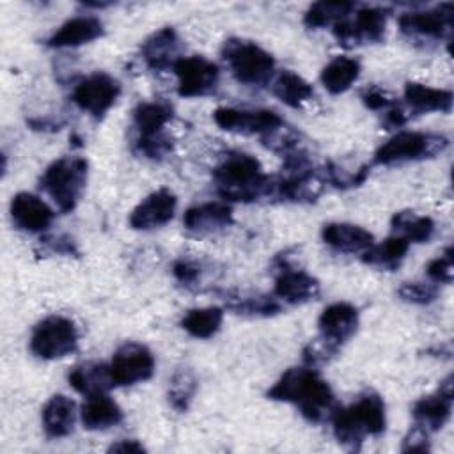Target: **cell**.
Segmentation results:
<instances>
[{
	"label": "cell",
	"mask_w": 454,
	"mask_h": 454,
	"mask_svg": "<svg viewBox=\"0 0 454 454\" xmlns=\"http://www.w3.org/2000/svg\"><path fill=\"white\" fill-rule=\"evenodd\" d=\"M268 399L294 404L309 422L330 420L335 395L326 380L312 367H291L266 392Z\"/></svg>",
	"instance_id": "1"
},
{
	"label": "cell",
	"mask_w": 454,
	"mask_h": 454,
	"mask_svg": "<svg viewBox=\"0 0 454 454\" xmlns=\"http://www.w3.org/2000/svg\"><path fill=\"white\" fill-rule=\"evenodd\" d=\"M213 181L222 199L232 202H255L271 197L273 177L262 170L257 158L232 153L213 168Z\"/></svg>",
	"instance_id": "2"
},
{
	"label": "cell",
	"mask_w": 454,
	"mask_h": 454,
	"mask_svg": "<svg viewBox=\"0 0 454 454\" xmlns=\"http://www.w3.org/2000/svg\"><path fill=\"white\" fill-rule=\"evenodd\" d=\"M335 440L353 450H358L367 436H380L387 427L385 403L380 394L367 390L351 404L337 406L330 417Z\"/></svg>",
	"instance_id": "3"
},
{
	"label": "cell",
	"mask_w": 454,
	"mask_h": 454,
	"mask_svg": "<svg viewBox=\"0 0 454 454\" xmlns=\"http://www.w3.org/2000/svg\"><path fill=\"white\" fill-rule=\"evenodd\" d=\"M89 161L83 156H62L51 161L39 177V188L55 202L60 213H71L85 190Z\"/></svg>",
	"instance_id": "4"
},
{
	"label": "cell",
	"mask_w": 454,
	"mask_h": 454,
	"mask_svg": "<svg viewBox=\"0 0 454 454\" xmlns=\"http://www.w3.org/2000/svg\"><path fill=\"white\" fill-rule=\"evenodd\" d=\"M222 59L232 76L247 87H264L273 78L275 59L254 41L227 39L222 46Z\"/></svg>",
	"instance_id": "5"
},
{
	"label": "cell",
	"mask_w": 454,
	"mask_h": 454,
	"mask_svg": "<svg viewBox=\"0 0 454 454\" xmlns=\"http://www.w3.org/2000/svg\"><path fill=\"white\" fill-rule=\"evenodd\" d=\"M449 145V138L426 131H399L383 142L374 153L376 165H401L438 156Z\"/></svg>",
	"instance_id": "6"
},
{
	"label": "cell",
	"mask_w": 454,
	"mask_h": 454,
	"mask_svg": "<svg viewBox=\"0 0 454 454\" xmlns=\"http://www.w3.org/2000/svg\"><path fill=\"white\" fill-rule=\"evenodd\" d=\"M78 348L76 325L59 314L41 319L30 335V351L41 360H57L74 353Z\"/></svg>",
	"instance_id": "7"
},
{
	"label": "cell",
	"mask_w": 454,
	"mask_h": 454,
	"mask_svg": "<svg viewBox=\"0 0 454 454\" xmlns=\"http://www.w3.org/2000/svg\"><path fill=\"white\" fill-rule=\"evenodd\" d=\"M172 71L177 78V94L181 98H204L218 89L220 69L202 55L181 57Z\"/></svg>",
	"instance_id": "8"
},
{
	"label": "cell",
	"mask_w": 454,
	"mask_h": 454,
	"mask_svg": "<svg viewBox=\"0 0 454 454\" xmlns=\"http://www.w3.org/2000/svg\"><path fill=\"white\" fill-rule=\"evenodd\" d=\"M119 94L121 83L112 74L96 71L74 85L71 99L80 110L99 121L114 106Z\"/></svg>",
	"instance_id": "9"
},
{
	"label": "cell",
	"mask_w": 454,
	"mask_h": 454,
	"mask_svg": "<svg viewBox=\"0 0 454 454\" xmlns=\"http://www.w3.org/2000/svg\"><path fill=\"white\" fill-rule=\"evenodd\" d=\"M388 11L383 7H362L355 12L353 20L344 18L333 23L332 30L339 44H371L381 43L385 37Z\"/></svg>",
	"instance_id": "10"
},
{
	"label": "cell",
	"mask_w": 454,
	"mask_h": 454,
	"mask_svg": "<svg viewBox=\"0 0 454 454\" xmlns=\"http://www.w3.org/2000/svg\"><path fill=\"white\" fill-rule=\"evenodd\" d=\"M452 4H440L424 11L403 12L397 20L404 35L417 41H442L452 32Z\"/></svg>",
	"instance_id": "11"
},
{
	"label": "cell",
	"mask_w": 454,
	"mask_h": 454,
	"mask_svg": "<svg viewBox=\"0 0 454 454\" xmlns=\"http://www.w3.org/2000/svg\"><path fill=\"white\" fill-rule=\"evenodd\" d=\"M154 355L140 342H126L112 356L110 372L115 387H129L149 380L154 372Z\"/></svg>",
	"instance_id": "12"
},
{
	"label": "cell",
	"mask_w": 454,
	"mask_h": 454,
	"mask_svg": "<svg viewBox=\"0 0 454 454\" xmlns=\"http://www.w3.org/2000/svg\"><path fill=\"white\" fill-rule=\"evenodd\" d=\"M213 121L218 128L239 135L264 137L284 124L282 117L273 110H245L220 106L213 112Z\"/></svg>",
	"instance_id": "13"
},
{
	"label": "cell",
	"mask_w": 454,
	"mask_h": 454,
	"mask_svg": "<svg viewBox=\"0 0 454 454\" xmlns=\"http://www.w3.org/2000/svg\"><path fill=\"white\" fill-rule=\"evenodd\" d=\"M317 328L319 339L337 353L339 348L355 335L358 328V310L351 303L335 301L321 312Z\"/></svg>",
	"instance_id": "14"
},
{
	"label": "cell",
	"mask_w": 454,
	"mask_h": 454,
	"mask_svg": "<svg viewBox=\"0 0 454 454\" xmlns=\"http://www.w3.org/2000/svg\"><path fill=\"white\" fill-rule=\"evenodd\" d=\"M177 197L168 188H158L142 199L129 213V225L135 231H153L174 218Z\"/></svg>",
	"instance_id": "15"
},
{
	"label": "cell",
	"mask_w": 454,
	"mask_h": 454,
	"mask_svg": "<svg viewBox=\"0 0 454 454\" xmlns=\"http://www.w3.org/2000/svg\"><path fill=\"white\" fill-rule=\"evenodd\" d=\"M9 213L14 227L30 234L46 231L55 218V211L41 197L28 192H20L12 197Z\"/></svg>",
	"instance_id": "16"
},
{
	"label": "cell",
	"mask_w": 454,
	"mask_h": 454,
	"mask_svg": "<svg viewBox=\"0 0 454 454\" xmlns=\"http://www.w3.org/2000/svg\"><path fill=\"white\" fill-rule=\"evenodd\" d=\"M321 286L316 277L305 270H296L286 262L280 264V271L275 277L273 294L291 305H301L319 296Z\"/></svg>",
	"instance_id": "17"
},
{
	"label": "cell",
	"mask_w": 454,
	"mask_h": 454,
	"mask_svg": "<svg viewBox=\"0 0 454 454\" xmlns=\"http://www.w3.org/2000/svg\"><path fill=\"white\" fill-rule=\"evenodd\" d=\"M234 222L232 207L227 202L209 200L192 206L183 215V225L195 236H209L222 232Z\"/></svg>",
	"instance_id": "18"
},
{
	"label": "cell",
	"mask_w": 454,
	"mask_h": 454,
	"mask_svg": "<svg viewBox=\"0 0 454 454\" xmlns=\"http://www.w3.org/2000/svg\"><path fill=\"white\" fill-rule=\"evenodd\" d=\"M181 39L172 27H163L153 32L140 44V55L151 71H167L181 59Z\"/></svg>",
	"instance_id": "19"
},
{
	"label": "cell",
	"mask_w": 454,
	"mask_h": 454,
	"mask_svg": "<svg viewBox=\"0 0 454 454\" xmlns=\"http://www.w3.org/2000/svg\"><path fill=\"white\" fill-rule=\"evenodd\" d=\"M105 34V27L96 16H74L64 21L48 39L50 48H74L87 44Z\"/></svg>",
	"instance_id": "20"
},
{
	"label": "cell",
	"mask_w": 454,
	"mask_h": 454,
	"mask_svg": "<svg viewBox=\"0 0 454 454\" xmlns=\"http://www.w3.org/2000/svg\"><path fill=\"white\" fill-rule=\"evenodd\" d=\"M321 238L330 248L340 254H362L374 243V236L367 229L346 222L325 223Z\"/></svg>",
	"instance_id": "21"
},
{
	"label": "cell",
	"mask_w": 454,
	"mask_h": 454,
	"mask_svg": "<svg viewBox=\"0 0 454 454\" xmlns=\"http://www.w3.org/2000/svg\"><path fill=\"white\" fill-rule=\"evenodd\" d=\"M41 422L48 438L67 436L76 422V403L64 394H55L44 404Z\"/></svg>",
	"instance_id": "22"
},
{
	"label": "cell",
	"mask_w": 454,
	"mask_h": 454,
	"mask_svg": "<svg viewBox=\"0 0 454 454\" xmlns=\"http://www.w3.org/2000/svg\"><path fill=\"white\" fill-rule=\"evenodd\" d=\"M124 419L121 406L103 394L87 395L85 403L80 408V420L89 431H103L112 426H117Z\"/></svg>",
	"instance_id": "23"
},
{
	"label": "cell",
	"mask_w": 454,
	"mask_h": 454,
	"mask_svg": "<svg viewBox=\"0 0 454 454\" xmlns=\"http://www.w3.org/2000/svg\"><path fill=\"white\" fill-rule=\"evenodd\" d=\"M450 411H452V394L440 388L436 394H429L415 401L411 408L415 424L424 427L429 433L442 429L445 422L450 419Z\"/></svg>",
	"instance_id": "24"
},
{
	"label": "cell",
	"mask_w": 454,
	"mask_h": 454,
	"mask_svg": "<svg viewBox=\"0 0 454 454\" xmlns=\"http://www.w3.org/2000/svg\"><path fill=\"white\" fill-rule=\"evenodd\" d=\"M67 381L76 392L83 394L85 397L92 394H103L108 388L115 387L110 365L103 362H83L73 367L67 374Z\"/></svg>",
	"instance_id": "25"
},
{
	"label": "cell",
	"mask_w": 454,
	"mask_h": 454,
	"mask_svg": "<svg viewBox=\"0 0 454 454\" xmlns=\"http://www.w3.org/2000/svg\"><path fill=\"white\" fill-rule=\"evenodd\" d=\"M174 110L172 105L163 99L140 101L133 108V126L137 137H154L165 133V126L172 121Z\"/></svg>",
	"instance_id": "26"
},
{
	"label": "cell",
	"mask_w": 454,
	"mask_h": 454,
	"mask_svg": "<svg viewBox=\"0 0 454 454\" xmlns=\"http://www.w3.org/2000/svg\"><path fill=\"white\" fill-rule=\"evenodd\" d=\"M404 99L408 106L417 114L427 112H450L452 92L447 89L427 87L419 82H408L404 85Z\"/></svg>",
	"instance_id": "27"
},
{
	"label": "cell",
	"mask_w": 454,
	"mask_h": 454,
	"mask_svg": "<svg viewBox=\"0 0 454 454\" xmlns=\"http://www.w3.org/2000/svg\"><path fill=\"white\" fill-rule=\"evenodd\" d=\"M408 248L410 243L401 236L394 234L381 243H372L365 252H362V261L372 268L394 271L403 264Z\"/></svg>",
	"instance_id": "28"
},
{
	"label": "cell",
	"mask_w": 454,
	"mask_h": 454,
	"mask_svg": "<svg viewBox=\"0 0 454 454\" xmlns=\"http://www.w3.org/2000/svg\"><path fill=\"white\" fill-rule=\"evenodd\" d=\"M360 76V62L353 57L339 55L332 59L319 74L323 87L330 94H342L346 92Z\"/></svg>",
	"instance_id": "29"
},
{
	"label": "cell",
	"mask_w": 454,
	"mask_h": 454,
	"mask_svg": "<svg viewBox=\"0 0 454 454\" xmlns=\"http://www.w3.org/2000/svg\"><path fill=\"white\" fill-rule=\"evenodd\" d=\"M390 225L395 236H401L408 243H427L436 231L433 218L426 215H417L413 211L394 213Z\"/></svg>",
	"instance_id": "30"
},
{
	"label": "cell",
	"mask_w": 454,
	"mask_h": 454,
	"mask_svg": "<svg viewBox=\"0 0 454 454\" xmlns=\"http://www.w3.org/2000/svg\"><path fill=\"white\" fill-rule=\"evenodd\" d=\"M271 90L284 105L291 108H300L305 101L312 99L314 96L312 85L303 76L289 69H284L277 74Z\"/></svg>",
	"instance_id": "31"
},
{
	"label": "cell",
	"mask_w": 454,
	"mask_h": 454,
	"mask_svg": "<svg viewBox=\"0 0 454 454\" xmlns=\"http://www.w3.org/2000/svg\"><path fill=\"white\" fill-rule=\"evenodd\" d=\"M222 323H223V309L199 307V309H190L183 316L181 328L195 339H209L222 328Z\"/></svg>",
	"instance_id": "32"
},
{
	"label": "cell",
	"mask_w": 454,
	"mask_h": 454,
	"mask_svg": "<svg viewBox=\"0 0 454 454\" xmlns=\"http://www.w3.org/2000/svg\"><path fill=\"white\" fill-rule=\"evenodd\" d=\"M353 9H355V4L346 2V0L316 2V4L309 5V9L305 11L303 25L312 30L325 28L328 25H333V23L348 18Z\"/></svg>",
	"instance_id": "33"
},
{
	"label": "cell",
	"mask_w": 454,
	"mask_h": 454,
	"mask_svg": "<svg viewBox=\"0 0 454 454\" xmlns=\"http://www.w3.org/2000/svg\"><path fill=\"white\" fill-rule=\"evenodd\" d=\"M227 307L241 316L252 317H270L280 312V303L273 296L266 294H243L238 298H231Z\"/></svg>",
	"instance_id": "34"
},
{
	"label": "cell",
	"mask_w": 454,
	"mask_h": 454,
	"mask_svg": "<svg viewBox=\"0 0 454 454\" xmlns=\"http://www.w3.org/2000/svg\"><path fill=\"white\" fill-rule=\"evenodd\" d=\"M197 392V378L190 369H177L168 383V403L177 411H186Z\"/></svg>",
	"instance_id": "35"
},
{
	"label": "cell",
	"mask_w": 454,
	"mask_h": 454,
	"mask_svg": "<svg viewBox=\"0 0 454 454\" xmlns=\"http://www.w3.org/2000/svg\"><path fill=\"white\" fill-rule=\"evenodd\" d=\"M397 294L406 303L427 305L438 298L440 289H438V284L434 282H404L397 289Z\"/></svg>",
	"instance_id": "36"
},
{
	"label": "cell",
	"mask_w": 454,
	"mask_h": 454,
	"mask_svg": "<svg viewBox=\"0 0 454 454\" xmlns=\"http://www.w3.org/2000/svg\"><path fill=\"white\" fill-rule=\"evenodd\" d=\"M135 151L149 160H161L172 151V138L167 133L154 137H137Z\"/></svg>",
	"instance_id": "37"
},
{
	"label": "cell",
	"mask_w": 454,
	"mask_h": 454,
	"mask_svg": "<svg viewBox=\"0 0 454 454\" xmlns=\"http://www.w3.org/2000/svg\"><path fill=\"white\" fill-rule=\"evenodd\" d=\"M452 268H454V255H452V248L447 247L438 257H434L427 262L426 275L434 284H450L452 273H454Z\"/></svg>",
	"instance_id": "38"
},
{
	"label": "cell",
	"mask_w": 454,
	"mask_h": 454,
	"mask_svg": "<svg viewBox=\"0 0 454 454\" xmlns=\"http://www.w3.org/2000/svg\"><path fill=\"white\" fill-rule=\"evenodd\" d=\"M172 273L176 277V280L186 287H192L195 286L199 280H200V275H202V268L197 261H192V259H177L172 266Z\"/></svg>",
	"instance_id": "39"
},
{
	"label": "cell",
	"mask_w": 454,
	"mask_h": 454,
	"mask_svg": "<svg viewBox=\"0 0 454 454\" xmlns=\"http://www.w3.org/2000/svg\"><path fill=\"white\" fill-rule=\"evenodd\" d=\"M429 431L415 424L403 440V452H429Z\"/></svg>",
	"instance_id": "40"
},
{
	"label": "cell",
	"mask_w": 454,
	"mask_h": 454,
	"mask_svg": "<svg viewBox=\"0 0 454 454\" xmlns=\"http://www.w3.org/2000/svg\"><path fill=\"white\" fill-rule=\"evenodd\" d=\"M362 103L369 108V110H387L388 106L394 105V101L378 87H371L367 90H364L362 94Z\"/></svg>",
	"instance_id": "41"
},
{
	"label": "cell",
	"mask_w": 454,
	"mask_h": 454,
	"mask_svg": "<svg viewBox=\"0 0 454 454\" xmlns=\"http://www.w3.org/2000/svg\"><path fill=\"white\" fill-rule=\"evenodd\" d=\"M406 119L408 117H406L404 110L395 103L385 110V124L390 128H401L406 122Z\"/></svg>",
	"instance_id": "42"
},
{
	"label": "cell",
	"mask_w": 454,
	"mask_h": 454,
	"mask_svg": "<svg viewBox=\"0 0 454 454\" xmlns=\"http://www.w3.org/2000/svg\"><path fill=\"white\" fill-rule=\"evenodd\" d=\"M46 241H48L51 252H57V254H76L73 239H69L66 236H57V238L46 239Z\"/></svg>",
	"instance_id": "43"
},
{
	"label": "cell",
	"mask_w": 454,
	"mask_h": 454,
	"mask_svg": "<svg viewBox=\"0 0 454 454\" xmlns=\"http://www.w3.org/2000/svg\"><path fill=\"white\" fill-rule=\"evenodd\" d=\"M110 452H133V454H140V452H145L144 445L138 443L137 440H119L117 443L110 445L108 449Z\"/></svg>",
	"instance_id": "44"
}]
</instances>
